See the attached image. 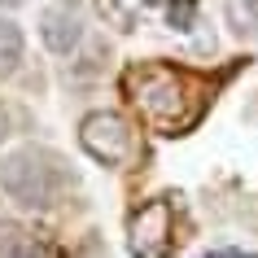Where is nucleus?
<instances>
[{"instance_id": "f257e3e1", "label": "nucleus", "mask_w": 258, "mask_h": 258, "mask_svg": "<svg viewBox=\"0 0 258 258\" xmlns=\"http://www.w3.org/2000/svg\"><path fill=\"white\" fill-rule=\"evenodd\" d=\"M127 92L140 105V114L153 127H162L166 136L188 132L206 109L202 79L188 75V70H175V66H136V70H127Z\"/></svg>"}, {"instance_id": "f03ea898", "label": "nucleus", "mask_w": 258, "mask_h": 258, "mask_svg": "<svg viewBox=\"0 0 258 258\" xmlns=\"http://www.w3.org/2000/svg\"><path fill=\"white\" fill-rule=\"evenodd\" d=\"M66 179H70L66 162L53 149H44V145H22V149L0 158V188L22 210H48V206H57Z\"/></svg>"}, {"instance_id": "7ed1b4c3", "label": "nucleus", "mask_w": 258, "mask_h": 258, "mask_svg": "<svg viewBox=\"0 0 258 258\" xmlns=\"http://www.w3.org/2000/svg\"><path fill=\"white\" fill-rule=\"evenodd\" d=\"M79 145L83 153L101 166H122L136 149V136H132V127L114 114V109H96L88 118L79 122Z\"/></svg>"}, {"instance_id": "20e7f679", "label": "nucleus", "mask_w": 258, "mask_h": 258, "mask_svg": "<svg viewBox=\"0 0 258 258\" xmlns=\"http://www.w3.org/2000/svg\"><path fill=\"white\" fill-rule=\"evenodd\" d=\"M175 215H171V202L158 197V202H145L132 215V228H127V245H132V258H171L175 249Z\"/></svg>"}, {"instance_id": "39448f33", "label": "nucleus", "mask_w": 258, "mask_h": 258, "mask_svg": "<svg viewBox=\"0 0 258 258\" xmlns=\"http://www.w3.org/2000/svg\"><path fill=\"white\" fill-rule=\"evenodd\" d=\"M40 40L48 44L57 57H70L75 48H79V40H83L79 9H70V5H48V9L40 14Z\"/></svg>"}, {"instance_id": "423d86ee", "label": "nucleus", "mask_w": 258, "mask_h": 258, "mask_svg": "<svg viewBox=\"0 0 258 258\" xmlns=\"http://www.w3.org/2000/svg\"><path fill=\"white\" fill-rule=\"evenodd\" d=\"M0 258H48L40 236H31L27 228L14 223H0Z\"/></svg>"}, {"instance_id": "0eeeda50", "label": "nucleus", "mask_w": 258, "mask_h": 258, "mask_svg": "<svg viewBox=\"0 0 258 258\" xmlns=\"http://www.w3.org/2000/svg\"><path fill=\"white\" fill-rule=\"evenodd\" d=\"M18 61H22V31L9 18H0V79H9Z\"/></svg>"}, {"instance_id": "6e6552de", "label": "nucleus", "mask_w": 258, "mask_h": 258, "mask_svg": "<svg viewBox=\"0 0 258 258\" xmlns=\"http://www.w3.org/2000/svg\"><path fill=\"white\" fill-rule=\"evenodd\" d=\"M223 14H228V27L236 35H254L258 31V0H223Z\"/></svg>"}, {"instance_id": "1a4fd4ad", "label": "nucleus", "mask_w": 258, "mask_h": 258, "mask_svg": "<svg viewBox=\"0 0 258 258\" xmlns=\"http://www.w3.org/2000/svg\"><path fill=\"white\" fill-rule=\"evenodd\" d=\"M166 18L175 31H188L192 18H197V0H166Z\"/></svg>"}, {"instance_id": "9d476101", "label": "nucleus", "mask_w": 258, "mask_h": 258, "mask_svg": "<svg viewBox=\"0 0 258 258\" xmlns=\"http://www.w3.org/2000/svg\"><path fill=\"white\" fill-rule=\"evenodd\" d=\"M206 258H254V254H241V249H210Z\"/></svg>"}, {"instance_id": "9b49d317", "label": "nucleus", "mask_w": 258, "mask_h": 258, "mask_svg": "<svg viewBox=\"0 0 258 258\" xmlns=\"http://www.w3.org/2000/svg\"><path fill=\"white\" fill-rule=\"evenodd\" d=\"M9 136V114H5V105H0V140Z\"/></svg>"}, {"instance_id": "f8f14e48", "label": "nucleus", "mask_w": 258, "mask_h": 258, "mask_svg": "<svg viewBox=\"0 0 258 258\" xmlns=\"http://www.w3.org/2000/svg\"><path fill=\"white\" fill-rule=\"evenodd\" d=\"M0 5H5V9H14V5H18V0H0Z\"/></svg>"}, {"instance_id": "ddd939ff", "label": "nucleus", "mask_w": 258, "mask_h": 258, "mask_svg": "<svg viewBox=\"0 0 258 258\" xmlns=\"http://www.w3.org/2000/svg\"><path fill=\"white\" fill-rule=\"evenodd\" d=\"M140 5H166V0H140Z\"/></svg>"}]
</instances>
